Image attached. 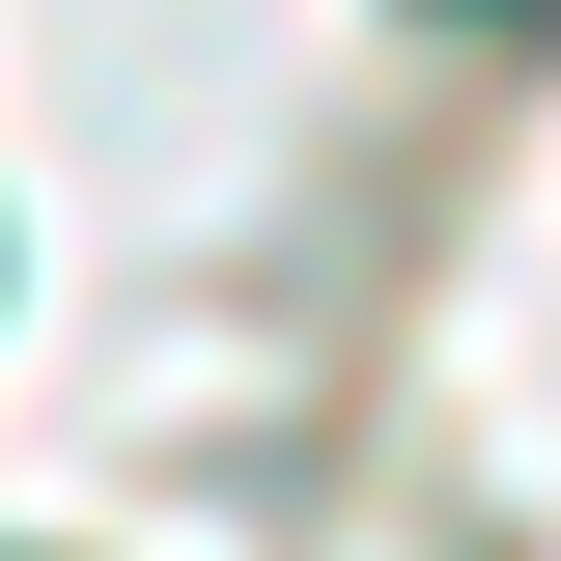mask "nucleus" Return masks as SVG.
<instances>
[]
</instances>
